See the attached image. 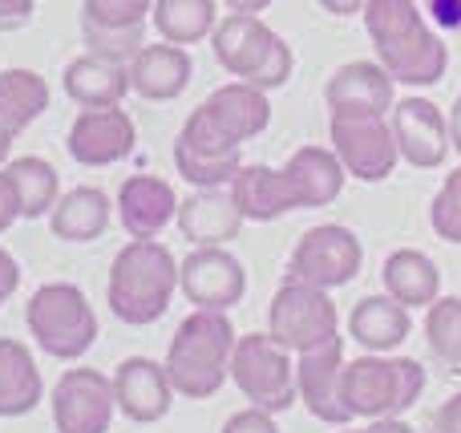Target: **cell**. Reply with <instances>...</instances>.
<instances>
[{"instance_id":"cell-14","label":"cell","mask_w":461,"mask_h":433,"mask_svg":"<svg viewBox=\"0 0 461 433\" xmlns=\"http://www.w3.org/2000/svg\"><path fill=\"white\" fill-rule=\"evenodd\" d=\"M178 288L194 308L227 312V308H235L243 300L247 272L223 248H194L178 267Z\"/></svg>"},{"instance_id":"cell-16","label":"cell","mask_w":461,"mask_h":433,"mask_svg":"<svg viewBox=\"0 0 461 433\" xmlns=\"http://www.w3.org/2000/svg\"><path fill=\"white\" fill-rule=\"evenodd\" d=\"M340 369H344V345L340 337L328 340L324 348H312L300 353L295 361V389H300V401L308 405V413L324 426H348L352 410L340 397Z\"/></svg>"},{"instance_id":"cell-3","label":"cell","mask_w":461,"mask_h":433,"mask_svg":"<svg viewBox=\"0 0 461 433\" xmlns=\"http://www.w3.org/2000/svg\"><path fill=\"white\" fill-rule=\"evenodd\" d=\"M235 329H230L227 312H211V308H194L183 324L175 329L167 348V377L175 393L186 401H207L223 389L230 377V353H235Z\"/></svg>"},{"instance_id":"cell-32","label":"cell","mask_w":461,"mask_h":433,"mask_svg":"<svg viewBox=\"0 0 461 433\" xmlns=\"http://www.w3.org/2000/svg\"><path fill=\"white\" fill-rule=\"evenodd\" d=\"M8 178H13L16 194H21V219H45L57 207V191H61V178H57L53 162L37 158H13L8 162Z\"/></svg>"},{"instance_id":"cell-46","label":"cell","mask_w":461,"mask_h":433,"mask_svg":"<svg viewBox=\"0 0 461 433\" xmlns=\"http://www.w3.org/2000/svg\"><path fill=\"white\" fill-rule=\"evenodd\" d=\"M449 138H454V150L461 154V94L449 105Z\"/></svg>"},{"instance_id":"cell-19","label":"cell","mask_w":461,"mask_h":433,"mask_svg":"<svg viewBox=\"0 0 461 433\" xmlns=\"http://www.w3.org/2000/svg\"><path fill=\"white\" fill-rule=\"evenodd\" d=\"M397 81L389 77L381 61H348L328 77L324 86V102L332 113H389L397 105L393 94Z\"/></svg>"},{"instance_id":"cell-8","label":"cell","mask_w":461,"mask_h":433,"mask_svg":"<svg viewBox=\"0 0 461 433\" xmlns=\"http://www.w3.org/2000/svg\"><path fill=\"white\" fill-rule=\"evenodd\" d=\"M360 264H365V248L360 239L340 223H320L312 231L300 235V243L292 248V259H287V280L312 284V288H344L360 275Z\"/></svg>"},{"instance_id":"cell-5","label":"cell","mask_w":461,"mask_h":433,"mask_svg":"<svg viewBox=\"0 0 461 433\" xmlns=\"http://www.w3.org/2000/svg\"><path fill=\"white\" fill-rule=\"evenodd\" d=\"M32 340L53 361H77L97 340V316L77 284H45L24 308Z\"/></svg>"},{"instance_id":"cell-45","label":"cell","mask_w":461,"mask_h":433,"mask_svg":"<svg viewBox=\"0 0 461 433\" xmlns=\"http://www.w3.org/2000/svg\"><path fill=\"white\" fill-rule=\"evenodd\" d=\"M368 433H413V426L401 418H376L373 426H368Z\"/></svg>"},{"instance_id":"cell-2","label":"cell","mask_w":461,"mask_h":433,"mask_svg":"<svg viewBox=\"0 0 461 433\" xmlns=\"http://www.w3.org/2000/svg\"><path fill=\"white\" fill-rule=\"evenodd\" d=\"M178 288V259L158 239H130L113 256L110 284H105V304L130 329L162 320Z\"/></svg>"},{"instance_id":"cell-48","label":"cell","mask_w":461,"mask_h":433,"mask_svg":"<svg viewBox=\"0 0 461 433\" xmlns=\"http://www.w3.org/2000/svg\"><path fill=\"white\" fill-rule=\"evenodd\" d=\"M340 433H368V429H348V426H340Z\"/></svg>"},{"instance_id":"cell-17","label":"cell","mask_w":461,"mask_h":433,"mask_svg":"<svg viewBox=\"0 0 461 433\" xmlns=\"http://www.w3.org/2000/svg\"><path fill=\"white\" fill-rule=\"evenodd\" d=\"M113 401L138 426L162 421L175 401V385L167 377V365L150 361V356H130L113 373Z\"/></svg>"},{"instance_id":"cell-43","label":"cell","mask_w":461,"mask_h":433,"mask_svg":"<svg viewBox=\"0 0 461 433\" xmlns=\"http://www.w3.org/2000/svg\"><path fill=\"white\" fill-rule=\"evenodd\" d=\"M316 5L332 16H352V13H365L368 0H316Z\"/></svg>"},{"instance_id":"cell-38","label":"cell","mask_w":461,"mask_h":433,"mask_svg":"<svg viewBox=\"0 0 461 433\" xmlns=\"http://www.w3.org/2000/svg\"><path fill=\"white\" fill-rule=\"evenodd\" d=\"M37 0H0V32H16L32 21Z\"/></svg>"},{"instance_id":"cell-27","label":"cell","mask_w":461,"mask_h":433,"mask_svg":"<svg viewBox=\"0 0 461 433\" xmlns=\"http://www.w3.org/2000/svg\"><path fill=\"white\" fill-rule=\"evenodd\" d=\"M284 170H287V178H292L295 194H300V211L336 203L344 191V178H348V170L340 167L336 150H328V146H300V150L287 158Z\"/></svg>"},{"instance_id":"cell-18","label":"cell","mask_w":461,"mask_h":433,"mask_svg":"<svg viewBox=\"0 0 461 433\" xmlns=\"http://www.w3.org/2000/svg\"><path fill=\"white\" fill-rule=\"evenodd\" d=\"M175 223L183 231V239H191L194 248H223V243L239 239L247 219L235 207L227 186H199L194 194H186L178 203Z\"/></svg>"},{"instance_id":"cell-34","label":"cell","mask_w":461,"mask_h":433,"mask_svg":"<svg viewBox=\"0 0 461 433\" xmlns=\"http://www.w3.org/2000/svg\"><path fill=\"white\" fill-rule=\"evenodd\" d=\"M154 0H81V29H146Z\"/></svg>"},{"instance_id":"cell-7","label":"cell","mask_w":461,"mask_h":433,"mask_svg":"<svg viewBox=\"0 0 461 433\" xmlns=\"http://www.w3.org/2000/svg\"><path fill=\"white\" fill-rule=\"evenodd\" d=\"M267 332L276 345H284L287 353L300 356V353H312V348H324L328 340L340 337V312H336V304L328 300L324 288L287 280L271 296Z\"/></svg>"},{"instance_id":"cell-13","label":"cell","mask_w":461,"mask_h":433,"mask_svg":"<svg viewBox=\"0 0 461 433\" xmlns=\"http://www.w3.org/2000/svg\"><path fill=\"white\" fill-rule=\"evenodd\" d=\"M393 138L397 150L409 167L433 170L449 158L454 138H449V113H441V105H433L429 97H405L393 105Z\"/></svg>"},{"instance_id":"cell-25","label":"cell","mask_w":461,"mask_h":433,"mask_svg":"<svg viewBox=\"0 0 461 433\" xmlns=\"http://www.w3.org/2000/svg\"><path fill=\"white\" fill-rule=\"evenodd\" d=\"M413 329V316L405 304L384 292V296H365L348 312V337L357 340L365 353H393Z\"/></svg>"},{"instance_id":"cell-28","label":"cell","mask_w":461,"mask_h":433,"mask_svg":"<svg viewBox=\"0 0 461 433\" xmlns=\"http://www.w3.org/2000/svg\"><path fill=\"white\" fill-rule=\"evenodd\" d=\"M45 397V381L32 353L13 337H0V418H24Z\"/></svg>"},{"instance_id":"cell-41","label":"cell","mask_w":461,"mask_h":433,"mask_svg":"<svg viewBox=\"0 0 461 433\" xmlns=\"http://www.w3.org/2000/svg\"><path fill=\"white\" fill-rule=\"evenodd\" d=\"M433 426H438V433H461V393H454L446 405H441Z\"/></svg>"},{"instance_id":"cell-29","label":"cell","mask_w":461,"mask_h":433,"mask_svg":"<svg viewBox=\"0 0 461 433\" xmlns=\"http://www.w3.org/2000/svg\"><path fill=\"white\" fill-rule=\"evenodd\" d=\"M381 280H384V292H389L397 304H405L409 312L413 308H429L433 300L441 296V272L425 251L417 248H401L384 259L381 267Z\"/></svg>"},{"instance_id":"cell-9","label":"cell","mask_w":461,"mask_h":433,"mask_svg":"<svg viewBox=\"0 0 461 433\" xmlns=\"http://www.w3.org/2000/svg\"><path fill=\"white\" fill-rule=\"evenodd\" d=\"M328 138L340 167L360 183H384L401 162L393 122H384L381 113H332Z\"/></svg>"},{"instance_id":"cell-39","label":"cell","mask_w":461,"mask_h":433,"mask_svg":"<svg viewBox=\"0 0 461 433\" xmlns=\"http://www.w3.org/2000/svg\"><path fill=\"white\" fill-rule=\"evenodd\" d=\"M21 219V194H16L13 178H8V170L0 167V231H8V227Z\"/></svg>"},{"instance_id":"cell-30","label":"cell","mask_w":461,"mask_h":433,"mask_svg":"<svg viewBox=\"0 0 461 433\" xmlns=\"http://www.w3.org/2000/svg\"><path fill=\"white\" fill-rule=\"evenodd\" d=\"M215 5L219 0H154V29L170 45H199L215 32Z\"/></svg>"},{"instance_id":"cell-12","label":"cell","mask_w":461,"mask_h":433,"mask_svg":"<svg viewBox=\"0 0 461 433\" xmlns=\"http://www.w3.org/2000/svg\"><path fill=\"white\" fill-rule=\"evenodd\" d=\"M134 118L122 105H97V110H81L73 118L65 150L77 167H113V162L134 154Z\"/></svg>"},{"instance_id":"cell-11","label":"cell","mask_w":461,"mask_h":433,"mask_svg":"<svg viewBox=\"0 0 461 433\" xmlns=\"http://www.w3.org/2000/svg\"><path fill=\"white\" fill-rule=\"evenodd\" d=\"M113 410V377L97 369H65L53 385L57 433H110Z\"/></svg>"},{"instance_id":"cell-37","label":"cell","mask_w":461,"mask_h":433,"mask_svg":"<svg viewBox=\"0 0 461 433\" xmlns=\"http://www.w3.org/2000/svg\"><path fill=\"white\" fill-rule=\"evenodd\" d=\"M223 433H279V429H276V418H271L267 410H255V405H247V410H239L235 418L227 421Z\"/></svg>"},{"instance_id":"cell-21","label":"cell","mask_w":461,"mask_h":433,"mask_svg":"<svg viewBox=\"0 0 461 433\" xmlns=\"http://www.w3.org/2000/svg\"><path fill=\"white\" fill-rule=\"evenodd\" d=\"M227 191H230V199H235V207L243 211L247 223H271V219H279V215L300 211V194H295L287 170L263 167V162L239 167V175L230 178Z\"/></svg>"},{"instance_id":"cell-35","label":"cell","mask_w":461,"mask_h":433,"mask_svg":"<svg viewBox=\"0 0 461 433\" xmlns=\"http://www.w3.org/2000/svg\"><path fill=\"white\" fill-rule=\"evenodd\" d=\"M429 227L446 243H461V167L446 178V183H441V191L433 194Z\"/></svg>"},{"instance_id":"cell-36","label":"cell","mask_w":461,"mask_h":433,"mask_svg":"<svg viewBox=\"0 0 461 433\" xmlns=\"http://www.w3.org/2000/svg\"><path fill=\"white\" fill-rule=\"evenodd\" d=\"M86 49L97 57H110V61L130 65L138 57V49L146 45V29H81Z\"/></svg>"},{"instance_id":"cell-20","label":"cell","mask_w":461,"mask_h":433,"mask_svg":"<svg viewBox=\"0 0 461 433\" xmlns=\"http://www.w3.org/2000/svg\"><path fill=\"white\" fill-rule=\"evenodd\" d=\"M178 215V194L167 178L154 175H130L118 191V219L130 239H158L167 223Z\"/></svg>"},{"instance_id":"cell-6","label":"cell","mask_w":461,"mask_h":433,"mask_svg":"<svg viewBox=\"0 0 461 433\" xmlns=\"http://www.w3.org/2000/svg\"><path fill=\"white\" fill-rule=\"evenodd\" d=\"M230 381L247 397V405L267 413H284L295 405V365L284 345L271 340V332H247L235 340L230 353Z\"/></svg>"},{"instance_id":"cell-10","label":"cell","mask_w":461,"mask_h":433,"mask_svg":"<svg viewBox=\"0 0 461 433\" xmlns=\"http://www.w3.org/2000/svg\"><path fill=\"white\" fill-rule=\"evenodd\" d=\"M175 167L191 186H230V178L239 175L243 158H239V146L230 142L199 105L186 118L183 134L175 138Z\"/></svg>"},{"instance_id":"cell-24","label":"cell","mask_w":461,"mask_h":433,"mask_svg":"<svg viewBox=\"0 0 461 433\" xmlns=\"http://www.w3.org/2000/svg\"><path fill=\"white\" fill-rule=\"evenodd\" d=\"M207 118L215 122L219 130L230 138L235 146H243L247 138L263 134L271 122V102L263 89L247 86V81H230V86H219L215 94L203 102Z\"/></svg>"},{"instance_id":"cell-26","label":"cell","mask_w":461,"mask_h":433,"mask_svg":"<svg viewBox=\"0 0 461 433\" xmlns=\"http://www.w3.org/2000/svg\"><path fill=\"white\" fill-rule=\"evenodd\" d=\"M110 215H113V207L105 191H97V186H73L49 211V231L61 243H94L105 235Z\"/></svg>"},{"instance_id":"cell-31","label":"cell","mask_w":461,"mask_h":433,"mask_svg":"<svg viewBox=\"0 0 461 433\" xmlns=\"http://www.w3.org/2000/svg\"><path fill=\"white\" fill-rule=\"evenodd\" d=\"M49 110V81L32 69H5L0 73V122L13 134L29 130Z\"/></svg>"},{"instance_id":"cell-47","label":"cell","mask_w":461,"mask_h":433,"mask_svg":"<svg viewBox=\"0 0 461 433\" xmlns=\"http://www.w3.org/2000/svg\"><path fill=\"white\" fill-rule=\"evenodd\" d=\"M13 130L5 126V122H0V167H8V154H13Z\"/></svg>"},{"instance_id":"cell-23","label":"cell","mask_w":461,"mask_h":433,"mask_svg":"<svg viewBox=\"0 0 461 433\" xmlns=\"http://www.w3.org/2000/svg\"><path fill=\"white\" fill-rule=\"evenodd\" d=\"M61 86L81 110H97V105H122V97L130 94V65L110 61L97 53H81L65 65Z\"/></svg>"},{"instance_id":"cell-1","label":"cell","mask_w":461,"mask_h":433,"mask_svg":"<svg viewBox=\"0 0 461 433\" xmlns=\"http://www.w3.org/2000/svg\"><path fill=\"white\" fill-rule=\"evenodd\" d=\"M365 32L376 49V61L401 86H433L449 69V45L425 24L413 0H368Z\"/></svg>"},{"instance_id":"cell-40","label":"cell","mask_w":461,"mask_h":433,"mask_svg":"<svg viewBox=\"0 0 461 433\" xmlns=\"http://www.w3.org/2000/svg\"><path fill=\"white\" fill-rule=\"evenodd\" d=\"M425 5H429V16L438 29L461 32V0H425Z\"/></svg>"},{"instance_id":"cell-42","label":"cell","mask_w":461,"mask_h":433,"mask_svg":"<svg viewBox=\"0 0 461 433\" xmlns=\"http://www.w3.org/2000/svg\"><path fill=\"white\" fill-rule=\"evenodd\" d=\"M16 284H21V267H16V259L8 256L5 248H0V304L16 292Z\"/></svg>"},{"instance_id":"cell-15","label":"cell","mask_w":461,"mask_h":433,"mask_svg":"<svg viewBox=\"0 0 461 433\" xmlns=\"http://www.w3.org/2000/svg\"><path fill=\"white\" fill-rule=\"evenodd\" d=\"M276 45H279V32L259 13H227L215 24V32H211L215 61L239 81H251L271 61Z\"/></svg>"},{"instance_id":"cell-4","label":"cell","mask_w":461,"mask_h":433,"mask_svg":"<svg viewBox=\"0 0 461 433\" xmlns=\"http://www.w3.org/2000/svg\"><path fill=\"white\" fill-rule=\"evenodd\" d=\"M425 393V369L409 356H357L340 369V397L352 418H401Z\"/></svg>"},{"instance_id":"cell-44","label":"cell","mask_w":461,"mask_h":433,"mask_svg":"<svg viewBox=\"0 0 461 433\" xmlns=\"http://www.w3.org/2000/svg\"><path fill=\"white\" fill-rule=\"evenodd\" d=\"M219 5H227L230 13H267L276 0H219Z\"/></svg>"},{"instance_id":"cell-33","label":"cell","mask_w":461,"mask_h":433,"mask_svg":"<svg viewBox=\"0 0 461 433\" xmlns=\"http://www.w3.org/2000/svg\"><path fill=\"white\" fill-rule=\"evenodd\" d=\"M425 340L433 356L461 373V296H438L425 316Z\"/></svg>"},{"instance_id":"cell-22","label":"cell","mask_w":461,"mask_h":433,"mask_svg":"<svg viewBox=\"0 0 461 433\" xmlns=\"http://www.w3.org/2000/svg\"><path fill=\"white\" fill-rule=\"evenodd\" d=\"M194 61L183 45H170V41H158V45H142L138 57L130 61V89L146 102H175L186 86H191Z\"/></svg>"}]
</instances>
